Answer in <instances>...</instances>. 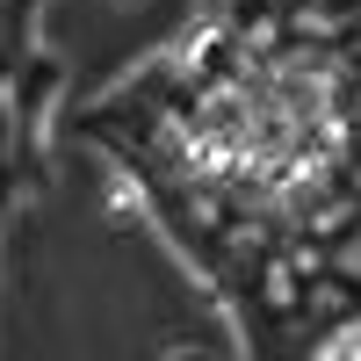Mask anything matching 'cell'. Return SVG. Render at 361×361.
Listing matches in <instances>:
<instances>
[{
  "instance_id": "6da1fadb",
  "label": "cell",
  "mask_w": 361,
  "mask_h": 361,
  "mask_svg": "<svg viewBox=\"0 0 361 361\" xmlns=\"http://www.w3.org/2000/svg\"><path fill=\"white\" fill-rule=\"evenodd\" d=\"M246 130H253V109L224 94V102H209L195 116V130H188V159L209 173V166H231V159H246Z\"/></svg>"
},
{
  "instance_id": "7a4b0ae2",
  "label": "cell",
  "mask_w": 361,
  "mask_h": 361,
  "mask_svg": "<svg viewBox=\"0 0 361 361\" xmlns=\"http://www.w3.org/2000/svg\"><path fill=\"white\" fill-rule=\"evenodd\" d=\"M325 354H361V333H340V340H325Z\"/></svg>"
}]
</instances>
